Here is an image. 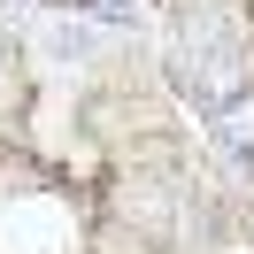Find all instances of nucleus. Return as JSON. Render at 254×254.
<instances>
[{"label": "nucleus", "mask_w": 254, "mask_h": 254, "mask_svg": "<svg viewBox=\"0 0 254 254\" xmlns=\"http://www.w3.org/2000/svg\"><path fill=\"white\" fill-rule=\"evenodd\" d=\"M216 146H223V162H231V170H247V177H254V108H223Z\"/></svg>", "instance_id": "f03ea898"}, {"label": "nucleus", "mask_w": 254, "mask_h": 254, "mask_svg": "<svg viewBox=\"0 0 254 254\" xmlns=\"http://www.w3.org/2000/svg\"><path fill=\"white\" fill-rule=\"evenodd\" d=\"M170 62H177V85H185L200 108H231L239 85H247V39H239L231 8L216 0H192L170 31Z\"/></svg>", "instance_id": "f257e3e1"}]
</instances>
